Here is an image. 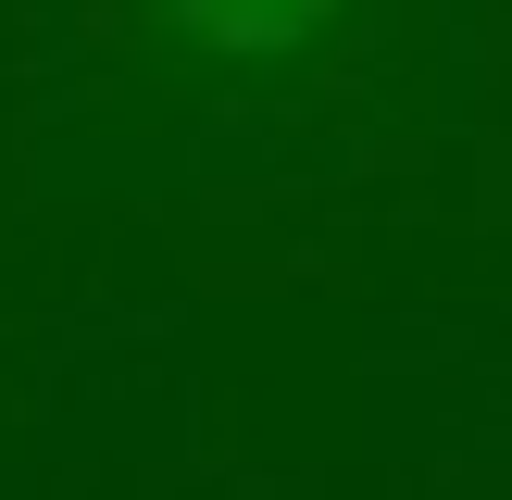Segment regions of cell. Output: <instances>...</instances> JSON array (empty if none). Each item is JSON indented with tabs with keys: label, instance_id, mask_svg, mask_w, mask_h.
I'll use <instances>...</instances> for the list:
<instances>
[{
	"label": "cell",
	"instance_id": "6da1fadb",
	"mask_svg": "<svg viewBox=\"0 0 512 500\" xmlns=\"http://www.w3.org/2000/svg\"><path fill=\"white\" fill-rule=\"evenodd\" d=\"M150 13L213 63H288V50H313L338 25V0H150Z\"/></svg>",
	"mask_w": 512,
	"mask_h": 500
}]
</instances>
